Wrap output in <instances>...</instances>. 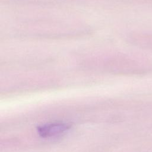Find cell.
<instances>
[{
    "label": "cell",
    "instance_id": "cell-1",
    "mask_svg": "<svg viewBox=\"0 0 152 152\" xmlns=\"http://www.w3.org/2000/svg\"><path fill=\"white\" fill-rule=\"evenodd\" d=\"M69 128L70 126L65 123L52 122L40 126L37 131L42 138H52L65 134Z\"/></svg>",
    "mask_w": 152,
    "mask_h": 152
}]
</instances>
